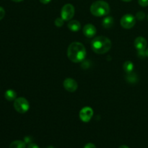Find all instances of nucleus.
I'll return each instance as SVG.
<instances>
[{
  "instance_id": "obj_1",
  "label": "nucleus",
  "mask_w": 148,
  "mask_h": 148,
  "mask_svg": "<svg viewBox=\"0 0 148 148\" xmlns=\"http://www.w3.org/2000/svg\"><path fill=\"white\" fill-rule=\"evenodd\" d=\"M86 49L79 42H73L67 49V56L71 62L79 63L82 62L86 56Z\"/></svg>"
},
{
  "instance_id": "obj_2",
  "label": "nucleus",
  "mask_w": 148,
  "mask_h": 148,
  "mask_svg": "<svg viewBox=\"0 0 148 148\" xmlns=\"http://www.w3.org/2000/svg\"><path fill=\"white\" fill-rule=\"evenodd\" d=\"M111 41L106 36L95 37L91 42V48L95 53L98 54H104L111 48Z\"/></svg>"
},
{
  "instance_id": "obj_3",
  "label": "nucleus",
  "mask_w": 148,
  "mask_h": 148,
  "mask_svg": "<svg viewBox=\"0 0 148 148\" xmlns=\"http://www.w3.org/2000/svg\"><path fill=\"white\" fill-rule=\"evenodd\" d=\"M91 14L95 17H103L109 13V4L105 1L99 0L92 3L90 8Z\"/></svg>"
},
{
  "instance_id": "obj_4",
  "label": "nucleus",
  "mask_w": 148,
  "mask_h": 148,
  "mask_svg": "<svg viewBox=\"0 0 148 148\" xmlns=\"http://www.w3.org/2000/svg\"><path fill=\"white\" fill-rule=\"evenodd\" d=\"M14 108L20 114H25L30 108V104L27 99L23 97H20L14 100Z\"/></svg>"
},
{
  "instance_id": "obj_5",
  "label": "nucleus",
  "mask_w": 148,
  "mask_h": 148,
  "mask_svg": "<svg viewBox=\"0 0 148 148\" xmlns=\"http://www.w3.org/2000/svg\"><path fill=\"white\" fill-rule=\"evenodd\" d=\"M75 7L72 4H66L62 7L61 11V17L64 21H69L75 15Z\"/></svg>"
},
{
  "instance_id": "obj_6",
  "label": "nucleus",
  "mask_w": 148,
  "mask_h": 148,
  "mask_svg": "<svg viewBox=\"0 0 148 148\" xmlns=\"http://www.w3.org/2000/svg\"><path fill=\"white\" fill-rule=\"evenodd\" d=\"M136 23V17L131 14H124L120 20L121 27L124 29H131Z\"/></svg>"
},
{
  "instance_id": "obj_7",
  "label": "nucleus",
  "mask_w": 148,
  "mask_h": 148,
  "mask_svg": "<svg viewBox=\"0 0 148 148\" xmlns=\"http://www.w3.org/2000/svg\"><path fill=\"white\" fill-rule=\"evenodd\" d=\"M93 116V110L89 106L82 108L79 111V119L83 122H89Z\"/></svg>"
},
{
  "instance_id": "obj_8",
  "label": "nucleus",
  "mask_w": 148,
  "mask_h": 148,
  "mask_svg": "<svg viewBox=\"0 0 148 148\" xmlns=\"http://www.w3.org/2000/svg\"><path fill=\"white\" fill-rule=\"evenodd\" d=\"M64 88L66 91L70 92H74L77 89V82L72 78H66L63 82Z\"/></svg>"
},
{
  "instance_id": "obj_9",
  "label": "nucleus",
  "mask_w": 148,
  "mask_h": 148,
  "mask_svg": "<svg viewBox=\"0 0 148 148\" xmlns=\"http://www.w3.org/2000/svg\"><path fill=\"white\" fill-rule=\"evenodd\" d=\"M82 32H83L84 36H86L87 38H93L95 36L97 33L96 27L92 24H87L84 26L83 29H82Z\"/></svg>"
},
{
  "instance_id": "obj_10",
  "label": "nucleus",
  "mask_w": 148,
  "mask_h": 148,
  "mask_svg": "<svg viewBox=\"0 0 148 148\" xmlns=\"http://www.w3.org/2000/svg\"><path fill=\"white\" fill-rule=\"evenodd\" d=\"M147 42L145 38L140 36L137 37L134 40V46H135L136 49L137 51L140 50H145L146 47H147Z\"/></svg>"
},
{
  "instance_id": "obj_11",
  "label": "nucleus",
  "mask_w": 148,
  "mask_h": 148,
  "mask_svg": "<svg viewBox=\"0 0 148 148\" xmlns=\"http://www.w3.org/2000/svg\"><path fill=\"white\" fill-rule=\"evenodd\" d=\"M67 27L71 31L77 32L78 30H80L81 24L77 20H69L67 24Z\"/></svg>"
},
{
  "instance_id": "obj_12",
  "label": "nucleus",
  "mask_w": 148,
  "mask_h": 148,
  "mask_svg": "<svg viewBox=\"0 0 148 148\" xmlns=\"http://www.w3.org/2000/svg\"><path fill=\"white\" fill-rule=\"evenodd\" d=\"M4 97L9 101H12L17 98V93L13 90H7L4 93Z\"/></svg>"
},
{
  "instance_id": "obj_13",
  "label": "nucleus",
  "mask_w": 148,
  "mask_h": 148,
  "mask_svg": "<svg viewBox=\"0 0 148 148\" xmlns=\"http://www.w3.org/2000/svg\"><path fill=\"white\" fill-rule=\"evenodd\" d=\"M114 18H113L112 17L108 16V17H106L103 20L102 25L105 28H111L113 26V25H114Z\"/></svg>"
},
{
  "instance_id": "obj_14",
  "label": "nucleus",
  "mask_w": 148,
  "mask_h": 148,
  "mask_svg": "<svg viewBox=\"0 0 148 148\" xmlns=\"http://www.w3.org/2000/svg\"><path fill=\"white\" fill-rule=\"evenodd\" d=\"M123 68H124V72L127 74L131 73L133 72L134 69V64L131 62V61H127L124 62V65H123Z\"/></svg>"
},
{
  "instance_id": "obj_15",
  "label": "nucleus",
  "mask_w": 148,
  "mask_h": 148,
  "mask_svg": "<svg viewBox=\"0 0 148 148\" xmlns=\"http://www.w3.org/2000/svg\"><path fill=\"white\" fill-rule=\"evenodd\" d=\"M9 148H26V143L22 140H15L10 144Z\"/></svg>"
},
{
  "instance_id": "obj_16",
  "label": "nucleus",
  "mask_w": 148,
  "mask_h": 148,
  "mask_svg": "<svg viewBox=\"0 0 148 148\" xmlns=\"http://www.w3.org/2000/svg\"><path fill=\"white\" fill-rule=\"evenodd\" d=\"M126 79L130 83H135V82H137L138 80V77H137V75L135 73H133V72H131V73L127 74V77H126Z\"/></svg>"
},
{
  "instance_id": "obj_17",
  "label": "nucleus",
  "mask_w": 148,
  "mask_h": 148,
  "mask_svg": "<svg viewBox=\"0 0 148 148\" xmlns=\"http://www.w3.org/2000/svg\"><path fill=\"white\" fill-rule=\"evenodd\" d=\"M64 20L62 17H58V18H56L54 21L55 25L58 27H61L64 25Z\"/></svg>"
},
{
  "instance_id": "obj_18",
  "label": "nucleus",
  "mask_w": 148,
  "mask_h": 148,
  "mask_svg": "<svg viewBox=\"0 0 148 148\" xmlns=\"http://www.w3.org/2000/svg\"><path fill=\"white\" fill-rule=\"evenodd\" d=\"M136 19H137L138 20H144L145 17V12H143L140 11V12H137V14H136Z\"/></svg>"
},
{
  "instance_id": "obj_19",
  "label": "nucleus",
  "mask_w": 148,
  "mask_h": 148,
  "mask_svg": "<svg viewBox=\"0 0 148 148\" xmlns=\"http://www.w3.org/2000/svg\"><path fill=\"white\" fill-rule=\"evenodd\" d=\"M137 55L141 59H143L145 56H147L146 55V50H140V51H137Z\"/></svg>"
},
{
  "instance_id": "obj_20",
  "label": "nucleus",
  "mask_w": 148,
  "mask_h": 148,
  "mask_svg": "<svg viewBox=\"0 0 148 148\" xmlns=\"http://www.w3.org/2000/svg\"><path fill=\"white\" fill-rule=\"evenodd\" d=\"M138 2L142 7H147V6H148V0H138Z\"/></svg>"
},
{
  "instance_id": "obj_21",
  "label": "nucleus",
  "mask_w": 148,
  "mask_h": 148,
  "mask_svg": "<svg viewBox=\"0 0 148 148\" xmlns=\"http://www.w3.org/2000/svg\"><path fill=\"white\" fill-rule=\"evenodd\" d=\"M4 15H5V11H4L3 7H0V20L4 18Z\"/></svg>"
},
{
  "instance_id": "obj_22",
  "label": "nucleus",
  "mask_w": 148,
  "mask_h": 148,
  "mask_svg": "<svg viewBox=\"0 0 148 148\" xmlns=\"http://www.w3.org/2000/svg\"><path fill=\"white\" fill-rule=\"evenodd\" d=\"M32 140L33 139L30 137H25L24 139V142L26 143V144H30V143H32Z\"/></svg>"
},
{
  "instance_id": "obj_23",
  "label": "nucleus",
  "mask_w": 148,
  "mask_h": 148,
  "mask_svg": "<svg viewBox=\"0 0 148 148\" xmlns=\"http://www.w3.org/2000/svg\"><path fill=\"white\" fill-rule=\"evenodd\" d=\"M84 148H96V146L92 143H88V144L85 145Z\"/></svg>"
},
{
  "instance_id": "obj_24",
  "label": "nucleus",
  "mask_w": 148,
  "mask_h": 148,
  "mask_svg": "<svg viewBox=\"0 0 148 148\" xmlns=\"http://www.w3.org/2000/svg\"><path fill=\"white\" fill-rule=\"evenodd\" d=\"M27 148H40V147H39L37 145L35 144V143H30V144L28 145V146H27Z\"/></svg>"
},
{
  "instance_id": "obj_25",
  "label": "nucleus",
  "mask_w": 148,
  "mask_h": 148,
  "mask_svg": "<svg viewBox=\"0 0 148 148\" xmlns=\"http://www.w3.org/2000/svg\"><path fill=\"white\" fill-rule=\"evenodd\" d=\"M39 1H40V2L42 3V4H49V3L50 2V1H51V0H39Z\"/></svg>"
},
{
  "instance_id": "obj_26",
  "label": "nucleus",
  "mask_w": 148,
  "mask_h": 148,
  "mask_svg": "<svg viewBox=\"0 0 148 148\" xmlns=\"http://www.w3.org/2000/svg\"><path fill=\"white\" fill-rule=\"evenodd\" d=\"M119 148H130V147L127 145H121Z\"/></svg>"
},
{
  "instance_id": "obj_27",
  "label": "nucleus",
  "mask_w": 148,
  "mask_h": 148,
  "mask_svg": "<svg viewBox=\"0 0 148 148\" xmlns=\"http://www.w3.org/2000/svg\"><path fill=\"white\" fill-rule=\"evenodd\" d=\"M13 1H15V2H20V1H23V0H12Z\"/></svg>"
},
{
  "instance_id": "obj_28",
  "label": "nucleus",
  "mask_w": 148,
  "mask_h": 148,
  "mask_svg": "<svg viewBox=\"0 0 148 148\" xmlns=\"http://www.w3.org/2000/svg\"><path fill=\"white\" fill-rule=\"evenodd\" d=\"M123 1H126V2H129V1H131L132 0H122Z\"/></svg>"
},
{
  "instance_id": "obj_29",
  "label": "nucleus",
  "mask_w": 148,
  "mask_h": 148,
  "mask_svg": "<svg viewBox=\"0 0 148 148\" xmlns=\"http://www.w3.org/2000/svg\"><path fill=\"white\" fill-rule=\"evenodd\" d=\"M146 55H147V56L148 57V48L147 49V50H146Z\"/></svg>"
},
{
  "instance_id": "obj_30",
  "label": "nucleus",
  "mask_w": 148,
  "mask_h": 148,
  "mask_svg": "<svg viewBox=\"0 0 148 148\" xmlns=\"http://www.w3.org/2000/svg\"><path fill=\"white\" fill-rule=\"evenodd\" d=\"M47 148H55V147H53V146H49Z\"/></svg>"
},
{
  "instance_id": "obj_31",
  "label": "nucleus",
  "mask_w": 148,
  "mask_h": 148,
  "mask_svg": "<svg viewBox=\"0 0 148 148\" xmlns=\"http://www.w3.org/2000/svg\"><path fill=\"white\" fill-rule=\"evenodd\" d=\"M147 20H148V15H147Z\"/></svg>"
}]
</instances>
